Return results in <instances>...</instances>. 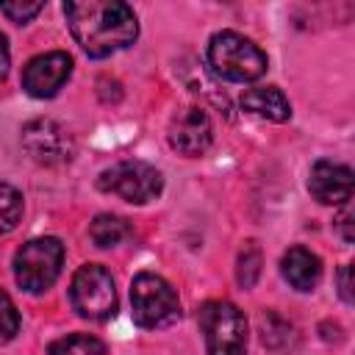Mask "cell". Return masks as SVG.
Returning a JSON list of instances; mask_svg holds the SVG:
<instances>
[{"label":"cell","mask_w":355,"mask_h":355,"mask_svg":"<svg viewBox=\"0 0 355 355\" xmlns=\"http://www.w3.org/2000/svg\"><path fill=\"white\" fill-rule=\"evenodd\" d=\"M338 294H341V300L349 305L352 302V286H349V266H341V272H338Z\"/></svg>","instance_id":"obj_22"},{"label":"cell","mask_w":355,"mask_h":355,"mask_svg":"<svg viewBox=\"0 0 355 355\" xmlns=\"http://www.w3.org/2000/svg\"><path fill=\"white\" fill-rule=\"evenodd\" d=\"M97 186H100V191L116 194L125 202L144 205V202H150V200H155L161 194L164 178L147 161H119V164H114V166L100 172Z\"/></svg>","instance_id":"obj_7"},{"label":"cell","mask_w":355,"mask_h":355,"mask_svg":"<svg viewBox=\"0 0 355 355\" xmlns=\"http://www.w3.org/2000/svg\"><path fill=\"white\" fill-rule=\"evenodd\" d=\"M336 227L341 230V239L349 244V241H352V211H349V208H344V211L338 214V219H336Z\"/></svg>","instance_id":"obj_21"},{"label":"cell","mask_w":355,"mask_h":355,"mask_svg":"<svg viewBox=\"0 0 355 355\" xmlns=\"http://www.w3.org/2000/svg\"><path fill=\"white\" fill-rule=\"evenodd\" d=\"M22 147L28 150V155L39 164L55 166V164H67L75 153L72 136L53 119H31L22 128Z\"/></svg>","instance_id":"obj_8"},{"label":"cell","mask_w":355,"mask_h":355,"mask_svg":"<svg viewBox=\"0 0 355 355\" xmlns=\"http://www.w3.org/2000/svg\"><path fill=\"white\" fill-rule=\"evenodd\" d=\"M280 272L286 277V283L297 291H313L322 280V261L316 252H311L308 247H288L283 261H280Z\"/></svg>","instance_id":"obj_12"},{"label":"cell","mask_w":355,"mask_h":355,"mask_svg":"<svg viewBox=\"0 0 355 355\" xmlns=\"http://www.w3.org/2000/svg\"><path fill=\"white\" fill-rule=\"evenodd\" d=\"M22 219V194L11 183H0V233H11Z\"/></svg>","instance_id":"obj_18"},{"label":"cell","mask_w":355,"mask_h":355,"mask_svg":"<svg viewBox=\"0 0 355 355\" xmlns=\"http://www.w3.org/2000/svg\"><path fill=\"white\" fill-rule=\"evenodd\" d=\"M69 75H72V58L64 50H50L25 64L22 89L36 100H47L61 92V86L69 80Z\"/></svg>","instance_id":"obj_9"},{"label":"cell","mask_w":355,"mask_h":355,"mask_svg":"<svg viewBox=\"0 0 355 355\" xmlns=\"http://www.w3.org/2000/svg\"><path fill=\"white\" fill-rule=\"evenodd\" d=\"M205 55H208V67L214 69V75L233 80V83H250L266 72V53L252 39L236 31L214 33Z\"/></svg>","instance_id":"obj_2"},{"label":"cell","mask_w":355,"mask_h":355,"mask_svg":"<svg viewBox=\"0 0 355 355\" xmlns=\"http://www.w3.org/2000/svg\"><path fill=\"white\" fill-rule=\"evenodd\" d=\"M258 324H261V341L269 349H283L294 341V324L283 319L277 311H263Z\"/></svg>","instance_id":"obj_15"},{"label":"cell","mask_w":355,"mask_h":355,"mask_svg":"<svg viewBox=\"0 0 355 355\" xmlns=\"http://www.w3.org/2000/svg\"><path fill=\"white\" fill-rule=\"evenodd\" d=\"M200 330L205 336L208 355H244L247 352V319L225 300H211L200 308Z\"/></svg>","instance_id":"obj_5"},{"label":"cell","mask_w":355,"mask_h":355,"mask_svg":"<svg viewBox=\"0 0 355 355\" xmlns=\"http://www.w3.org/2000/svg\"><path fill=\"white\" fill-rule=\"evenodd\" d=\"M169 144L172 150H178L180 155H202L211 141H214V125H211V116L197 108V105H189L183 111H178L169 122Z\"/></svg>","instance_id":"obj_10"},{"label":"cell","mask_w":355,"mask_h":355,"mask_svg":"<svg viewBox=\"0 0 355 355\" xmlns=\"http://www.w3.org/2000/svg\"><path fill=\"white\" fill-rule=\"evenodd\" d=\"M355 178L352 169L336 161H316L308 175V191L322 202V205H347L352 200Z\"/></svg>","instance_id":"obj_11"},{"label":"cell","mask_w":355,"mask_h":355,"mask_svg":"<svg viewBox=\"0 0 355 355\" xmlns=\"http://www.w3.org/2000/svg\"><path fill=\"white\" fill-rule=\"evenodd\" d=\"M241 108H247L250 114H258L269 122H286L291 119V103L286 100V94L277 86H258V89H247L241 94Z\"/></svg>","instance_id":"obj_13"},{"label":"cell","mask_w":355,"mask_h":355,"mask_svg":"<svg viewBox=\"0 0 355 355\" xmlns=\"http://www.w3.org/2000/svg\"><path fill=\"white\" fill-rule=\"evenodd\" d=\"M42 8H44V3H0V11H3L11 22H17V25L31 22Z\"/></svg>","instance_id":"obj_20"},{"label":"cell","mask_w":355,"mask_h":355,"mask_svg":"<svg viewBox=\"0 0 355 355\" xmlns=\"http://www.w3.org/2000/svg\"><path fill=\"white\" fill-rule=\"evenodd\" d=\"M64 14L75 42L92 58L125 50L139 36L133 8L119 0H69L64 3Z\"/></svg>","instance_id":"obj_1"},{"label":"cell","mask_w":355,"mask_h":355,"mask_svg":"<svg viewBox=\"0 0 355 355\" xmlns=\"http://www.w3.org/2000/svg\"><path fill=\"white\" fill-rule=\"evenodd\" d=\"M130 313L144 330H161L180 319L178 291L155 272H139L130 283Z\"/></svg>","instance_id":"obj_3"},{"label":"cell","mask_w":355,"mask_h":355,"mask_svg":"<svg viewBox=\"0 0 355 355\" xmlns=\"http://www.w3.org/2000/svg\"><path fill=\"white\" fill-rule=\"evenodd\" d=\"M8 67H11V53H8V42H6V36L0 33V80L8 75Z\"/></svg>","instance_id":"obj_23"},{"label":"cell","mask_w":355,"mask_h":355,"mask_svg":"<svg viewBox=\"0 0 355 355\" xmlns=\"http://www.w3.org/2000/svg\"><path fill=\"white\" fill-rule=\"evenodd\" d=\"M72 308L92 322H105L116 313V288L114 277L100 263H83L69 283Z\"/></svg>","instance_id":"obj_6"},{"label":"cell","mask_w":355,"mask_h":355,"mask_svg":"<svg viewBox=\"0 0 355 355\" xmlns=\"http://www.w3.org/2000/svg\"><path fill=\"white\" fill-rule=\"evenodd\" d=\"M19 333V311L14 300L0 288V344H8Z\"/></svg>","instance_id":"obj_19"},{"label":"cell","mask_w":355,"mask_h":355,"mask_svg":"<svg viewBox=\"0 0 355 355\" xmlns=\"http://www.w3.org/2000/svg\"><path fill=\"white\" fill-rule=\"evenodd\" d=\"M89 236L97 247H116L130 236V225H128V219H122L116 214H100L92 219Z\"/></svg>","instance_id":"obj_14"},{"label":"cell","mask_w":355,"mask_h":355,"mask_svg":"<svg viewBox=\"0 0 355 355\" xmlns=\"http://www.w3.org/2000/svg\"><path fill=\"white\" fill-rule=\"evenodd\" d=\"M61 266H64V244L55 236L31 239L14 255V277L19 288H25L28 294L47 291L58 280Z\"/></svg>","instance_id":"obj_4"},{"label":"cell","mask_w":355,"mask_h":355,"mask_svg":"<svg viewBox=\"0 0 355 355\" xmlns=\"http://www.w3.org/2000/svg\"><path fill=\"white\" fill-rule=\"evenodd\" d=\"M261 266H263V255H261V247L255 241H247L241 250H239V258H236V280L241 288H252L261 277Z\"/></svg>","instance_id":"obj_16"},{"label":"cell","mask_w":355,"mask_h":355,"mask_svg":"<svg viewBox=\"0 0 355 355\" xmlns=\"http://www.w3.org/2000/svg\"><path fill=\"white\" fill-rule=\"evenodd\" d=\"M50 355H105V344L89 333H72L50 344Z\"/></svg>","instance_id":"obj_17"}]
</instances>
